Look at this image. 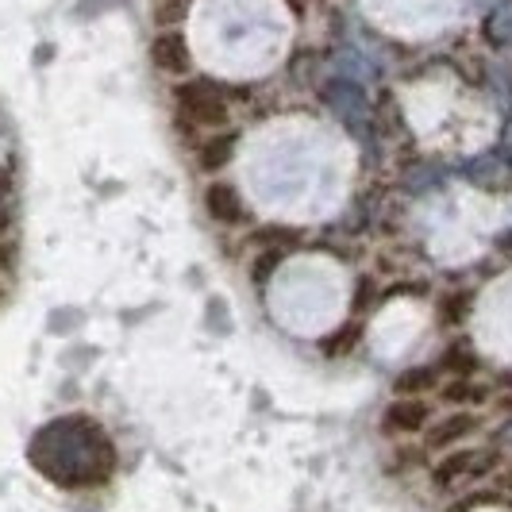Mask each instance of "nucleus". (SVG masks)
<instances>
[{
	"instance_id": "15",
	"label": "nucleus",
	"mask_w": 512,
	"mask_h": 512,
	"mask_svg": "<svg viewBox=\"0 0 512 512\" xmlns=\"http://www.w3.org/2000/svg\"><path fill=\"white\" fill-rule=\"evenodd\" d=\"M301 4H305V0H293V8H297V12H301Z\"/></svg>"
},
{
	"instance_id": "3",
	"label": "nucleus",
	"mask_w": 512,
	"mask_h": 512,
	"mask_svg": "<svg viewBox=\"0 0 512 512\" xmlns=\"http://www.w3.org/2000/svg\"><path fill=\"white\" fill-rule=\"evenodd\" d=\"M478 428H482V420H478L474 412H455V416H447V420L424 428V447H428V451H451V447H459L466 436H474Z\"/></svg>"
},
{
	"instance_id": "7",
	"label": "nucleus",
	"mask_w": 512,
	"mask_h": 512,
	"mask_svg": "<svg viewBox=\"0 0 512 512\" xmlns=\"http://www.w3.org/2000/svg\"><path fill=\"white\" fill-rule=\"evenodd\" d=\"M231 154H235V143H231L228 135H212L205 143H197V166L208 170V174H216V170L228 166Z\"/></svg>"
},
{
	"instance_id": "6",
	"label": "nucleus",
	"mask_w": 512,
	"mask_h": 512,
	"mask_svg": "<svg viewBox=\"0 0 512 512\" xmlns=\"http://www.w3.org/2000/svg\"><path fill=\"white\" fill-rule=\"evenodd\" d=\"M486 466H489V459H482L478 451H447V459L432 470V478H436V486H455L459 478H474V474H482Z\"/></svg>"
},
{
	"instance_id": "12",
	"label": "nucleus",
	"mask_w": 512,
	"mask_h": 512,
	"mask_svg": "<svg viewBox=\"0 0 512 512\" xmlns=\"http://www.w3.org/2000/svg\"><path fill=\"white\" fill-rule=\"evenodd\" d=\"M189 12V0H151V20L158 27H174L185 20Z\"/></svg>"
},
{
	"instance_id": "14",
	"label": "nucleus",
	"mask_w": 512,
	"mask_h": 512,
	"mask_svg": "<svg viewBox=\"0 0 512 512\" xmlns=\"http://www.w3.org/2000/svg\"><path fill=\"white\" fill-rule=\"evenodd\" d=\"M370 293H374V285H370V282H359V301H355V305H359V308L370 305Z\"/></svg>"
},
{
	"instance_id": "4",
	"label": "nucleus",
	"mask_w": 512,
	"mask_h": 512,
	"mask_svg": "<svg viewBox=\"0 0 512 512\" xmlns=\"http://www.w3.org/2000/svg\"><path fill=\"white\" fill-rule=\"evenodd\" d=\"M151 62L162 70V74H185V70L193 66V54H189L185 35H181V31H170V27H166L162 35H154Z\"/></svg>"
},
{
	"instance_id": "8",
	"label": "nucleus",
	"mask_w": 512,
	"mask_h": 512,
	"mask_svg": "<svg viewBox=\"0 0 512 512\" xmlns=\"http://www.w3.org/2000/svg\"><path fill=\"white\" fill-rule=\"evenodd\" d=\"M436 370L439 374H455V378H470V374L478 370V355H474L470 343H451V347L443 351V362H439Z\"/></svg>"
},
{
	"instance_id": "13",
	"label": "nucleus",
	"mask_w": 512,
	"mask_h": 512,
	"mask_svg": "<svg viewBox=\"0 0 512 512\" xmlns=\"http://www.w3.org/2000/svg\"><path fill=\"white\" fill-rule=\"evenodd\" d=\"M466 312H470V293H447L439 301V320L443 324H459Z\"/></svg>"
},
{
	"instance_id": "10",
	"label": "nucleus",
	"mask_w": 512,
	"mask_h": 512,
	"mask_svg": "<svg viewBox=\"0 0 512 512\" xmlns=\"http://www.w3.org/2000/svg\"><path fill=\"white\" fill-rule=\"evenodd\" d=\"M439 393H443L447 405H482L489 397L486 385L470 382V378H455L451 385H439Z\"/></svg>"
},
{
	"instance_id": "2",
	"label": "nucleus",
	"mask_w": 512,
	"mask_h": 512,
	"mask_svg": "<svg viewBox=\"0 0 512 512\" xmlns=\"http://www.w3.org/2000/svg\"><path fill=\"white\" fill-rule=\"evenodd\" d=\"M428 424H432V409H428L424 397H397V401L385 409V420H382V428L393 432V436H416V432H424Z\"/></svg>"
},
{
	"instance_id": "5",
	"label": "nucleus",
	"mask_w": 512,
	"mask_h": 512,
	"mask_svg": "<svg viewBox=\"0 0 512 512\" xmlns=\"http://www.w3.org/2000/svg\"><path fill=\"white\" fill-rule=\"evenodd\" d=\"M205 212L216 220V224H239L243 220V197H239V189L228 185V181H212L205 189Z\"/></svg>"
},
{
	"instance_id": "9",
	"label": "nucleus",
	"mask_w": 512,
	"mask_h": 512,
	"mask_svg": "<svg viewBox=\"0 0 512 512\" xmlns=\"http://www.w3.org/2000/svg\"><path fill=\"white\" fill-rule=\"evenodd\" d=\"M428 389H439V370L436 366H416V370H405L397 378V393L401 397H420Z\"/></svg>"
},
{
	"instance_id": "11",
	"label": "nucleus",
	"mask_w": 512,
	"mask_h": 512,
	"mask_svg": "<svg viewBox=\"0 0 512 512\" xmlns=\"http://www.w3.org/2000/svg\"><path fill=\"white\" fill-rule=\"evenodd\" d=\"M359 343H362V324H343V328H339L324 347H328V355H332V359H347Z\"/></svg>"
},
{
	"instance_id": "1",
	"label": "nucleus",
	"mask_w": 512,
	"mask_h": 512,
	"mask_svg": "<svg viewBox=\"0 0 512 512\" xmlns=\"http://www.w3.org/2000/svg\"><path fill=\"white\" fill-rule=\"evenodd\" d=\"M174 97H178L181 120H185L189 128L216 131L231 120L228 101H224V93H220L212 81H185V85H178Z\"/></svg>"
}]
</instances>
